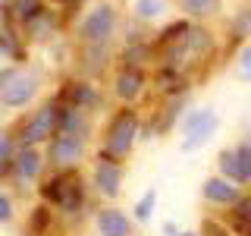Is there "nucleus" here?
Listing matches in <instances>:
<instances>
[{"label": "nucleus", "instance_id": "nucleus-1", "mask_svg": "<svg viewBox=\"0 0 251 236\" xmlns=\"http://www.w3.org/2000/svg\"><path fill=\"white\" fill-rule=\"evenodd\" d=\"M35 192H38V202L50 205L60 214V220H82L91 205V195H94L88 186V177H82V167L78 170H47Z\"/></svg>", "mask_w": 251, "mask_h": 236}, {"label": "nucleus", "instance_id": "nucleus-2", "mask_svg": "<svg viewBox=\"0 0 251 236\" xmlns=\"http://www.w3.org/2000/svg\"><path fill=\"white\" fill-rule=\"evenodd\" d=\"M141 117L138 107H126L116 104L110 114H104V120L98 126V157H113V161H129L135 154L138 142H141Z\"/></svg>", "mask_w": 251, "mask_h": 236}, {"label": "nucleus", "instance_id": "nucleus-3", "mask_svg": "<svg viewBox=\"0 0 251 236\" xmlns=\"http://www.w3.org/2000/svg\"><path fill=\"white\" fill-rule=\"evenodd\" d=\"M120 38V10L113 0L88 6L73 26V44L82 47H113Z\"/></svg>", "mask_w": 251, "mask_h": 236}, {"label": "nucleus", "instance_id": "nucleus-4", "mask_svg": "<svg viewBox=\"0 0 251 236\" xmlns=\"http://www.w3.org/2000/svg\"><path fill=\"white\" fill-rule=\"evenodd\" d=\"M13 136L19 145H35V148H44L47 142L57 136V98H44L38 101L31 110L22 114V120L13 126Z\"/></svg>", "mask_w": 251, "mask_h": 236}, {"label": "nucleus", "instance_id": "nucleus-5", "mask_svg": "<svg viewBox=\"0 0 251 236\" xmlns=\"http://www.w3.org/2000/svg\"><path fill=\"white\" fill-rule=\"evenodd\" d=\"M220 129V114L214 107H185V114L179 117V151L195 154L201 148H207V142L217 136Z\"/></svg>", "mask_w": 251, "mask_h": 236}, {"label": "nucleus", "instance_id": "nucleus-6", "mask_svg": "<svg viewBox=\"0 0 251 236\" xmlns=\"http://www.w3.org/2000/svg\"><path fill=\"white\" fill-rule=\"evenodd\" d=\"M53 98H57L60 104H69V107H75V110L91 114L94 120H98L100 114H107V91L100 88L98 82L82 79V76H73V73H69V76L57 85Z\"/></svg>", "mask_w": 251, "mask_h": 236}, {"label": "nucleus", "instance_id": "nucleus-7", "mask_svg": "<svg viewBox=\"0 0 251 236\" xmlns=\"http://www.w3.org/2000/svg\"><path fill=\"white\" fill-rule=\"evenodd\" d=\"M50 170L47 167V154L44 148H35V145H19V151H16L13 164H10V177H6V183H10L13 195H28L31 189H38V183L44 179V173Z\"/></svg>", "mask_w": 251, "mask_h": 236}, {"label": "nucleus", "instance_id": "nucleus-8", "mask_svg": "<svg viewBox=\"0 0 251 236\" xmlns=\"http://www.w3.org/2000/svg\"><path fill=\"white\" fill-rule=\"evenodd\" d=\"M151 88V79H148L145 66H126V63H116L110 69V82H107V94L116 101V104L126 107H138L141 98Z\"/></svg>", "mask_w": 251, "mask_h": 236}, {"label": "nucleus", "instance_id": "nucleus-9", "mask_svg": "<svg viewBox=\"0 0 251 236\" xmlns=\"http://www.w3.org/2000/svg\"><path fill=\"white\" fill-rule=\"evenodd\" d=\"M44 91V76L41 69L19 66L13 73V79L0 88V110H25L31 107Z\"/></svg>", "mask_w": 251, "mask_h": 236}, {"label": "nucleus", "instance_id": "nucleus-10", "mask_svg": "<svg viewBox=\"0 0 251 236\" xmlns=\"http://www.w3.org/2000/svg\"><path fill=\"white\" fill-rule=\"evenodd\" d=\"M123 183H126V161L94 157L91 173H88V186H91L94 199H100L104 205H116L123 195Z\"/></svg>", "mask_w": 251, "mask_h": 236}, {"label": "nucleus", "instance_id": "nucleus-11", "mask_svg": "<svg viewBox=\"0 0 251 236\" xmlns=\"http://www.w3.org/2000/svg\"><path fill=\"white\" fill-rule=\"evenodd\" d=\"M47 167L50 170H78L91 154V142L82 136H69V132H57L44 145Z\"/></svg>", "mask_w": 251, "mask_h": 236}, {"label": "nucleus", "instance_id": "nucleus-12", "mask_svg": "<svg viewBox=\"0 0 251 236\" xmlns=\"http://www.w3.org/2000/svg\"><path fill=\"white\" fill-rule=\"evenodd\" d=\"M182 47H185V73L195 79V66H204V63H210L217 57L220 38L207 22H192L182 38Z\"/></svg>", "mask_w": 251, "mask_h": 236}, {"label": "nucleus", "instance_id": "nucleus-13", "mask_svg": "<svg viewBox=\"0 0 251 236\" xmlns=\"http://www.w3.org/2000/svg\"><path fill=\"white\" fill-rule=\"evenodd\" d=\"M113 66H116V47H82V44H73V57H69L73 76L100 82V79H107V73Z\"/></svg>", "mask_w": 251, "mask_h": 236}, {"label": "nucleus", "instance_id": "nucleus-14", "mask_svg": "<svg viewBox=\"0 0 251 236\" xmlns=\"http://www.w3.org/2000/svg\"><path fill=\"white\" fill-rule=\"evenodd\" d=\"M217 173L226 179H232L235 186L248 189L251 186V145L245 139L235 142V145H226L223 151L217 154Z\"/></svg>", "mask_w": 251, "mask_h": 236}, {"label": "nucleus", "instance_id": "nucleus-15", "mask_svg": "<svg viewBox=\"0 0 251 236\" xmlns=\"http://www.w3.org/2000/svg\"><path fill=\"white\" fill-rule=\"evenodd\" d=\"M242 195H245V189L235 186L232 179L220 177V173H210V177L201 179V199H204V205H210V208L229 211V208L239 205Z\"/></svg>", "mask_w": 251, "mask_h": 236}, {"label": "nucleus", "instance_id": "nucleus-16", "mask_svg": "<svg viewBox=\"0 0 251 236\" xmlns=\"http://www.w3.org/2000/svg\"><path fill=\"white\" fill-rule=\"evenodd\" d=\"M135 220L120 205H100L94 211V233L98 236H135Z\"/></svg>", "mask_w": 251, "mask_h": 236}, {"label": "nucleus", "instance_id": "nucleus-17", "mask_svg": "<svg viewBox=\"0 0 251 236\" xmlns=\"http://www.w3.org/2000/svg\"><path fill=\"white\" fill-rule=\"evenodd\" d=\"M22 35H25L28 44H53L63 35V13L47 6L41 16H35V19L22 29Z\"/></svg>", "mask_w": 251, "mask_h": 236}, {"label": "nucleus", "instance_id": "nucleus-18", "mask_svg": "<svg viewBox=\"0 0 251 236\" xmlns=\"http://www.w3.org/2000/svg\"><path fill=\"white\" fill-rule=\"evenodd\" d=\"M28 41L22 35L19 26L13 22H0V63H13V66H22L28 57Z\"/></svg>", "mask_w": 251, "mask_h": 236}, {"label": "nucleus", "instance_id": "nucleus-19", "mask_svg": "<svg viewBox=\"0 0 251 236\" xmlns=\"http://www.w3.org/2000/svg\"><path fill=\"white\" fill-rule=\"evenodd\" d=\"M60 224V214L44 202H35L25 211V227H22V236H53Z\"/></svg>", "mask_w": 251, "mask_h": 236}, {"label": "nucleus", "instance_id": "nucleus-20", "mask_svg": "<svg viewBox=\"0 0 251 236\" xmlns=\"http://www.w3.org/2000/svg\"><path fill=\"white\" fill-rule=\"evenodd\" d=\"M47 10V0H10L3 6V22H13V26L25 29L35 16H41Z\"/></svg>", "mask_w": 251, "mask_h": 236}, {"label": "nucleus", "instance_id": "nucleus-21", "mask_svg": "<svg viewBox=\"0 0 251 236\" xmlns=\"http://www.w3.org/2000/svg\"><path fill=\"white\" fill-rule=\"evenodd\" d=\"M173 6L179 10V16H185L192 22H207L220 16L223 0H173Z\"/></svg>", "mask_w": 251, "mask_h": 236}, {"label": "nucleus", "instance_id": "nucleus-22", "mask_svg": "<svg viewBox=\"0 0 251 236\" xmlns=\"http://www.w3.org/2000/svg\"><path fill=\"white\" fill-rule=\"evenodd\" d=\"M163 13H167V0H132V19L141 26L160 22Z\"/></svg>", "mask_w": 251, "mask_h": 236}, {"label": "nucleus", "instance_id": "nucleus-23", "mask_svg": "<svg viewBox=\"0 0 251 236\" xmlns=\"http://www.w3.org/2000/svg\"><path fill=\"white\" fill-rule=\"evenodd\" d=\"M154 211H157V186L145 189V192L132 202V220H135V224H148V220L154 217Z\"/></svg>", "mask_w": 251, "mask_h": 236}, {"label": "nucleus", "instance_id": "nucleus-24", "mask_svg": "<svg viewBox=\"0 0 251 236\" xmlns=\"http://www.w3.org/2000/svg\"><path fill=\"white\" fill-rule=\"evenodd\" d=\"M245 44L251 41V3L242 6V10H235L232 22H229V44Z\"/></svg>", "mask_w": 251, "mask_h": 236}, {"label": "nucleus", "instance_id": "nucleus-25", "mask_svg": "<svg viewBox=\"0 0 251 236\" xmlns=\"http://www.w3.org/2000/svg\"><path fill=\"white\" fill-rule=\"evenodd\" d=\"M16 151H19V142H16L13 129H3L0 132V186L6 183V177H10V164H13Z\"/></svg>", "mask_w": 251, "mask_h": 236}, {"label": "nucleus", "instance_id": "nucleus-26", "mask_svg": "<svg viewBox=\"0 0 251 236\" xmlns=\"http://www.w3.org/2000/svg\"><path fill=\"white\" fill-rule=\"evenodd\" d=\"M16 220V195L10 189H0V227Z\"/></svg>", "mask_w": 251, "mask_h": 236}, {"label": "nucleus", "instance_id": "nucleus-27", "mask_svg": "<svg viewBox=\"0 0 251 236\" xmlns=\"http://www.w3.org/2000/svg\"><path fill=\"white\" fill-rule=\"evenodd\" d=\"M235 69H239L242 82H251V41H245L235 54Z\"/></svg>", "mask_w": 251, "mask_h": 236}, {"label": "nucleus", "instance_id": "nucleus-28", "mask_svg": "<svg viewBox=\"0 0 251 236\" xmlns=\"http://www.w3.org/2000/svg\"><path fill=\"white\" fill-rule=\"evenodd\" d=\"M198 233H201V236H232V230L226 227L223 217H204Z\"/></svg>", "mask_w": 251, "mask_h": 236}, {"label": "nucleus", "instance_id": "nucleus-29", "mask_svg": "<svg viewBox=\"0 0 251 236\" xmlns=\"http://www.w3.org/2000/svg\"><path fill=\"white\" fill-rule=\"evenodd\" d=\"M235 211H239V214H245V217L251 220V189H245V195L239 199V205H235Z\"/></svg>", "mask_w": 251, "mask_h": 236}, {"label": "nucleus", "instance_id": "nucleus-30", "mask_svg": "<svg viewBox=\"0 0 251 236\" xmlns=\"http://www.w3.org/2000/svg\"><path fill=\"white\" fill-rule=\"evenodd\" d=\"M160 233L163 236H179V233H182V227H179L176 220H163V224H160Z\"/></svg>", "mask_w": 251, "mask_h": 236}, {"label": "nucleus", "instance_id": "nucleus-31", "mask_svg": "<svg viewBox=\"0 0 251 236\" xmlns=\"http://www.w3.org/2000/svg\"><path fill=\"white\" fill-rule=\"evenodd\" d=\"M50 3H60V6H66V10H69V6H78L82 0H50Z\"/></svg>", "mask_w": 251, "mask_h": 236}, {"label": "nucleus", "instance_id": "nucleus-32", "mask_svg": "<svg viewBox=\"0 0 251 236\" xmlns=\"http://www.w3.org/2000/svg\"><path fill=\"white\" fill-rule=\"evenodd\" d=\"M179 236H201V233H198V230H182Z\"/></svg>", "mask_w": 251, "mask_h": 236}, {"label": "nucleus", "instance_id": "nucleus-33", "mask_svg": "<svg viewBox=\"0 0 251 236\" xmlns=\"http://www.w3.org/2000/svg\"><path fill=\"white\" fill-rule=\"evenodd\" d=\"M245 142H248V145H251V129H248V136H245Z\"/></svg>", "mask_w": 251, "mask_h": 236}, {"label": "nucleus", "instance_id": "nucleus-34", "mask_svg": "<svg viewBox=\"0 0 251 236\" xmlns=\"http://www.w3.org/2000/svg\"><path fill=\"white\" fill-rule=\"evenodd\" d=\"M6 3H10V0H0V6H6Z\"/></svg>", "mask_w": 251, "mask_h": 236}]
</instances>
